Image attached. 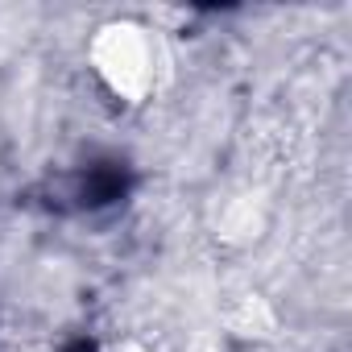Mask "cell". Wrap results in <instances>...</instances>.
<instances>
[{"label": "cell", "instance_id": "obj_1", "mask_svg": "<svg viewBox=\"0 0 352 352\" xmlns=\"http://www.w3.org/2000/svg\"><path fill=\"white\" fill-rule=\"evenodd\" d=\"M87 67L120 104H149L174 79V54L157 25L141 17H112L87 42Z\"/></svg>", "mask_w": 352, "mask_h": 352}]
</instances>
